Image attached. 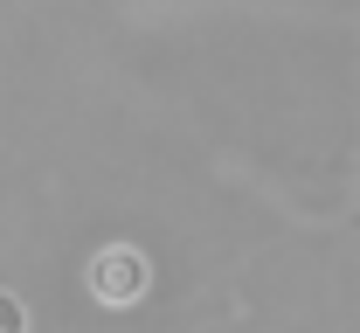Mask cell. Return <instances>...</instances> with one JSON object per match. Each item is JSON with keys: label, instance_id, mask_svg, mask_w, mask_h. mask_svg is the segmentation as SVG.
Listing matches in <instances>:
<instances>
[{"label": "cell", "instance_id": "1", "mask_svg": "<svg viewBox=\"0 0 360 333\" xmlns=\"http://www.w3.org/2000/svg\"><path fill=\"white\" fill-rule=\"evenodd\" d=\"M90 291L104 299V306H139L146 299V285H153V264H146V250H132V243H104L97 257H90Z\"/></svg>", "mask_w": 360, "mask_h": 333}, {"label": "cell", "instance_id": "2", "mask_svg": "<svg viewBox=\"0 0 360 333\" xmlns=\"http://www.w3.org/2000/svg\"><path fill=\"white\" fill-rule=\"evenodd\" d=\"M0 333H28V313H21L14 291H0Z\"/></svg>", "mask_w": 360, "mask_h": 333}]
</instances>
